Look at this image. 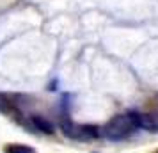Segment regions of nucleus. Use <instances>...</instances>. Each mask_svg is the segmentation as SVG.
I'll list each match as a JSON object with an SVG mask.
<instances>
[{"label": "nucleus", "instance_id": "3", "mask_svg": "<svg viewBox=\"0 0 158 153\" xmlns=\"http://www.w3.org/2000/svg\"><path fill=\"white\" fill-rule=\"evenodd\" d=\"M137 128H144L149 132H158V114H148V112H131Z\"/></svg>", "mask_w": 158, "mask_h": 153}, {"label": "nucleus", "instance_id": "1", "mask_svg": "<svg viewBox=\"0 0 158 153\" xmlns=\"http://www.w3.org/2000/svg\"><path fill=\"white\" fill-rule=\"evenodd\" d=\"M137 130V125L133 121L131 112L128 114H117L101 128V135L108 141H123L128 135H131Z\"/></svg>", "mask_w": 158, "mask_h": 153}, {"label": "nucleus", "instance_id": "2", "mask_svg": "<svg viewBox=\"0 0 158 153\" xmlns=\"http://www.w3.org/2000/svg\"><path fill=\"white\" fill-rule=\"evenodd\" d=\"M62 132L69 139H77V141H91L101 135V128L96 125H75L71 121L62 123Z\"/></svg>", "mask_w": 158, "mask_h": 153}, {"label": "nucleus", "instance_id": "6", "mask_svg": "<svg viewBox=\"0 0 158 153\" xmlns=\"http://www.w3.org/2000/svg\"><path fill=\"white\" fill-rule=\"evenodd\" d=\"M6 153H34V148L25 144H7L6 146Z\"/></svg>", "mask_w": 158, "mask_h": 153}, {"label": "nucleus", "instance_id": "7", "mask_svg": "<svg viewBox=\"0 0 158 153\" xmlns=\"http://www.w3.org/2000/svg\"><path fill=\"white\" fill-rule=\"evenodd\" d=\"M156 153H158V151H156Z\"/></svg>", "mask_w": 158, "mask_h": 153}, {"label": "nucleus", "instance_id": "5", "mask_svg": "<svg viewBox=\"0 0 158 153\" xmlns=\"http://www.w3.org/2000/svg\"><path fill=\"white\" fill-rule=\"evenodd\" d=\"M30 123L34 125L36 130L43 132V134H46V135H52V134L55 132L53 125H52L48 119H44L43 116H39V114H32V116H30Z\"/></svg>", "mask_w": 158, "mask_h": 153}, {"label": "nucleus", "instance_id": "4", "mask_svg": "<svg viewBox=\"0 0 158 153\" xmlns=\"http://www.w3.org/2000/svg\"><path fill=\"white\" fill-rule=\"evenodd\" d=\"M0 112L2 114H7V116H20V112H18V107H16V102L7 95H2L0 93Z\"/></svg>", "mask_w": 158, "mask_h": 153}]
</instances>
